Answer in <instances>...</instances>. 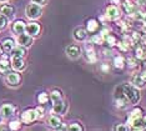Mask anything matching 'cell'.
<instances>
[{
    "mask_svg": "<svg viewBox=\"0 0 146 131\" xmlns=\"http://www.w3.org/2000/svg\"><path fill=\"white\" fill-rule=\"evenodd\" d=\"M8 24H9V19L0 13V30L5 29L6 26H8Z\"/></svg>",
    "mask_w": 146,
    "mask_h": 131,
    "instance_id": "30",
    "label": "cell"
},
{
    "mask_svg": "<svg viewBox=\"0 0 146 131\" xmlns=\"http://www.w3.org/2000/svg\"><path fill=\"white\" fill-rule=\"evenodd\" d=\"M131 84L134 86L136 87H139V89H141V87H144L146 84L144 82V80L141 79V76H140V74H136V75L132 76V79H131Z\"/></svg>",
    "mask_w": 146,
    "mask_h": 131,
    "instance_id": "22",
    "label": "cell"
},
{
    "mask_svg": "<svg viewBox=\"0 0 146 131\" xmlns=\"http://www.w3.org/2000/svg\"><path fill=\"white\" fill-rule=\"evenodd\" d=\"M139 117H142V109H140V107H135V109L131 110L130 115H129L127 122H130L135 119H139Z\"/></svg>",
    "mask_w": 146,
    "mask_h": 131,
    "instance_id": "21",
    "label": "cell"
},
{
    "mask_svg": "<svg viewBox=\"0 0 146 131\" xmlns=\"http://www.w3.org/2000/svg\"><path fill=\"white\" fill-rule=\"evenodd\" d=\"M16 45L15 44V40L13 38H5L1 43V46H3V50H4V54H10L11 50L14 49V46Z\"/></svg>",
    "mask_w": 146,
    "mask_h": 131,
    "instance_id": "18",
    "label": "cell"
},
{
    "mask_svg": "<svg viewBox=\"0 0 146 131\" xmlns=\"http://www.w3.org/2000/svg\"><path fill=\"white\" fill-rule=\"evenodd\" d=\"M140 76H141V79L144 80V82L146 84V70L145 71H142V72H140Z\"/></svg>",
    "mask_w": 146,
    "mask_h": 131,
    "instance_id": "39",
    "label": "cell"
},
{
    "mask_svg": "<svg viewBox=\"0 0 146 131\" xmlns=\"http://www.w3.org/2000/svg\"><path fill=\"white\" fill-rule=\"evenodd\" d=\"M21 127V121L20 120H11L10 122H9V129L13 130V131H15V130H19Z\"/></svg>",
    "mask_w": 146,
    "mask_h": 131,
    "instance_id": "28",
    "label": "cell"
},
{
    "mask_svg": "<svg viewBox=\"0 0 146 131\" xmlns=\"http://www.w3.org/2000/svg\"><path fill=\"white\" fill-rule=\"evenodd\" d=\"M111 3H114V4H119V3H121V0H110Z\"/></svg>",
    "mask_w": 146,
    "mask_h": 131,
    "instance_id": "42",
    "label": "cell"
},
{
    "mask_svg": "<svg viewBox=\"0 0 146 131\" xmlns=\"http://www.w3.org/2000/svg\"><path fill=\"white\" fill-rule=\"evenodd\" d=\"M4 54V50H3V46H1V43H0V56Z\"/></svg>",
    "mask_w": 146,
    "mask_h": 131,
    "instance_id": "41",
    "label": "cell"
},
{
    "mask_svg": "<svg viewBox=\"0 0 146 131\" xmlns=\"http://www.w3.org/2000/svg\"><path fill=\"white\" fill-rule=\"evenodd\" d=\"M33 3H35V4H39V5H41V6H44L46 3H48V0H31Z\"/></svg>",
    "mask_w": 146,
    "mask_h": 131,
    "instance_id": "37",
    "label": "cell"
},
{
    "mask_svg": "<svg viewBox=\"0 0 146 131\" xmlns=\"http://www.w3.org/2000/svg\"><path fill=\"white\" fill-rule=\"evenodd\" d=\"M68 110V104L64 100H59L56 102H52V111L55 114H59V115H64Z\"/></svg>",
    "mask_w": 146,
    "mask_h": 131,
    "instance_id": "13",
    "label": "cell"
},
{
    "mask_svg": "<svg viewBox=\"0 0 146 131\" xmlns=\"http://www.w3.org/2000/svg\"><path fill=\"white\" fill-rule=\"evenodd\" d=\"M3 122V116H1V114H0V124Z\"/></svg>",
    "mask_w": 146,
    "mask_h": 131,
    "instance_id": "45",
    "label": "cell"
},
{
    "mask_svg": "<svg viewBox=\"0 0 146 131\" xmlns=\"http://www.w3.org/2000/svg\"><path fill=\"white\" fill-rule=\"evenodd\" d=\"M16 41H18L19 45L21 46H25L26 49L30 48L33 45V41H34V38L30 36L29 34H26V33H23V34L18 35V38H16Z\"/></svg>",
    "mask_w": 146,
    "mask_h": 131,
    "instance_id": "9",
    "label": "cell"
},
{
    "mask_svg": "<svg viewBox=\"0 0 146 131\" xmlns=\"http://www.w3.org/2000/svg\"><path fill=\"white\" fill-rule=\"evenodd\" d=\"M142 120H144V124H145V127H146V116L142 117Z\"/></svg>",
    "mask_w": 146,
    "mask_h": 131,
    "instance_id": "43",
    "label": "cell"
},
{
    "mask_svg": "<svg viewBox=\"0 0 146 131\" xmlns=\"http://www.w3.org/2000/svg\"><path fill=\"white\" fill-rule=\"evenodd\" d=\"M35 110H36V114H38V119H41V117H44V115H45V109L41 105L38 106Z\"/></svg>",
    "mask_w": 146,
    "mask_h": 131,
    "instance_id": "33",
    "label": "cell"
},
{
    "mask_svg": "<svg viewBox=\"0 0 146 131\" xmlns=\"http://www.w3.org/2000/svg\"><path fill=\"white\" fill-rule=\"evenodd\" d=\"M0 13H1L3 15H5L6 18L9 20L14 18L15 15V8L10 4H6V3H3L1 5H0Z\"/></svg>",
    "mask_w": 146,
    "mask_h": 131,
    "instance_id": "11",
    "label": "cell"
},
{
    "mask_svg": "<svg viewBox=\"0 0 146 131\" xmlns=\"http://www.w3.org/2000/svg\"><path fill=\"white\" fill-rule=\"evenodd\" d=\"M141 99L139 87L132 84H121L115 89L114 104L119 109H125L127 105H136Z\"/></svg>",
    "mask_w": 146,
    "mask_h": 131,
    "instance_id": "1",
    "label": "cell"
},
{
    "mask_svg": "<svg viewBox=\"0 0 146 131\" xmlns=\"http://www.w3.org/2000/svg\"><path fill=\"white\" fill-rule=\"evenodd\" d=\"M40 31H41V26H40V24H39L38 21L31 20L30 23L26 24L25 33L26 34H29L30 36H33V38H38V36L40 35Z\"/></svg>",
    "mask_w": 146,
    "mask_h": 131,
    "instance_id": "5",
    "label": "cell"
},
{
    "mask_svg": "<svg viewBox=\"0 0 146 131\" xmlns=\"http://www.w3.org/2000/svg\"><path fill=\"white\" fill-rule=\"evenodd\" d=\"M72 36L76 41H85L88 38V30L84 28H76L72 31Z\"/></svg>",
    "mask_w": 146,
    "mask_h": 131,
    "instance_id": "16",
    "label": "cell"
},
{
    "mask_svg": "<svg viewBox=\"0 0 146 131\" xmlns=\"http://www.w3.org/2000/svg\"><path fill=\"white\" fill-rule=\"evenodd\" d=\"M98 29H99V23L95 19H90L86 23V30H88V33H95Z\"/></svg>",
    "mask_w": 146,
    "mask_h": 131,
    "instance_id": "23",
    "label": "cell"
},
{
    "mask_svg": "<svg viewBox=\"0 0 146 131\" xmlns=\"http://www.w3.org/2000/svg\"><path fill=\"white\" fill-rule=\"evenodd\" d=\"M49 96H50V100L52 102H56V101H59V100L62 99V94L59 89H54L50 94H49Z\"/></svg>",
    "mask_w": 146,
    "mask_h": 131,
    "instance_id": "25",
    "label": "cell"
},
{
    "mask_svg": "<svg viewBox=\"0 0 146 131\" xmlns=\"http://www.w3.org/2000/svg\"><path fill=\"white\" fill-rule=\"evenodd\" d=\"M101 69L104 70V71H109V66H108V65H102Z\"/></svg>",
    "mask_w": 146,
    "mask_h": 131,
    "instance_id": "40",
    "label": "cell"
},
{
    "mask_svg": "<svg viewBox=\"0 0 146 131\" xmlns=\"http://www.w3.org/2000/svg\"><path fill=\"white\" fill-rule=\"evenodd\" d=\"M66 55L69 56L70 59L75 60V59H79L81 55V49L79 45H75V44H71V45L66 46V50H65Z\"/></svg>",
    "mask_w": 146,
    "mask_h": 131,
    "instance_id": "7",
    "label": "cell"
},
{
    "mask_svg": "<svg viewBox=\"0 0 146 131\" xmlns=\"http://www.w3.org/2000/svg\"><path fill=\"white\" fill-rule=\"evenodd\" d=\"M129 129H130V127H129V125H126V124H119V125H116L114 127V130H116V131H126Z\"/></svg>",
    "mask_w": 146,
    "mask_h": 131,
    "instance_id": "34",
    "label": "cell"
},
{
    "mask_svg": "<svg viewBox=\"0 0 146 131\" xmlns=\"http://www.w3.org/2000/svg\"><path fill=\"white\" fill-rule=\"evenodd\" d=\"M9 1V0H0V3H1V4H3V3H8Z\"/></svg>",
    "mask_w": 146,
    "mask_h": 131,
    "instance_id": "44",
    "label": "cell"
},
{
    "mask_svg": "<svg viewBox=\"0 0 146 131\" xmlns=\"http://www.w3.org/2000/svg\"><path fill=\"white\" fill-rule=\"evenodd\" d=\"M145 68H146V61H145Z\"/></svg>",
    "mask_w": 146,
    "mask_h": 131,
    "instance_id": "46",
    "label": "cell"
},
{
    "mask_svg": "<svg viewBox=\"0 0 146 131\" xmlns=\"http://www.w3.org/2000/svg\"><path fill=\"white\" fill-rule=\"evenodd\" d=\"M11 58H24L26 55V48L25 46H21V45H15L14 49L11 50V53L9 54Z\"/></svg>",
    "mask_w": 146,
    "mask_h": 131,
    "instance_id": "19",
    "label": "cell"
},
{
    "mask_svg": "<svg viewBox=\"0 0 146 131\" xmlns=\"http://www.w3.org/2000/svg\"><path fill=\"white\" fill-rule=\"evenodd\" d=\"M11 68L16 71H24L26 69V61L24 58H11Z\"/></svg>",
    "mask_w": 146,
    "mask_h": 131,
    "instance_id": "14",
    "label": "cell"
},
{
    "mask_svg": "<svg viewBox=\"0 0 146 131\" xmlns=\"http://www.w3.org/2000/svg\"><path fill=\"white\" fill-rule=\"evenodd\" d=\"M11 69V60H9L8 56H0V75H6Z\"/></svg>",
    "mask_w": 146,
    "mask_h": 131,
    "instance_id": "8",
    "label": "cell"
},
{
    "mask_svg": "<svg viewBox=\"0 0 146 131\" xmlns=\"http://www.w3.org/2000/svg\"><path fill=\"white\" fill-rule=\"evenodd\" d=\"M136 65H137V63H136V59H134V58H129L127 59V66L130 69L136 68Z\"/></svg>",
    "mask_w": 146,
    "mask_h": 131,
    "instance_id": "35",
    "label": "cell"
},
{
    "mask_svg": "<svg viewBox=\"0 0 146 131\" xmlns=\"http://www.w3.org/2000/svg\"><path fill=\"white\" fill-rule=\"evenodd\" d=\"M116 46H117V48L120 49L121 51H126V50H127V45H126L124 41H121V43H116Z\"/></svg>",
    "mask_w": 146,
    "mask_h": 131,
    "instance_id": "36",
    "label": "cell"
},
{
    "mask_svg": "<svg viewBox=\"0 0 146 131\" xmlns=\"http://www.w3.org/2000/svg\"><path fill=\"white\" fill-rule=\"evenodd\" d=\"M140 41H141V44H142V45H146V34L141 35V39H140Z\"/></svg>",
    "mask_w": 146,
    "mask_h": 131,
    "instance_id": "38",
    "label": "cell"
},
{
    "mask_svg": "<svg viewBox=\"0 0 146 131\" xmlns=\"http://www.w3.org/2000/svg\"><path fill=\"white\" fill-rule=\"evenodd\" d=\"M122 9H124V11L126 13V14L131 15V14L135 13L136 6H135L134 3L130 1V0H124V1H122Z\"/></svg>",
    "mask_w": 146,
    "mask_h": 131,
    "instance_id": "20",
    "label": "cell"
},
{
    "mask_svg": "<svg viewBox=\"0 0 146 131\" xmlns=\"http://www.w3.org/2000/svg\"><path fill=\"white\" fill-rule=\"evenodd\" d=\"M68 130H70V131H82L84 130V127H82L79 122H74V124H71V125H69L68 126Z\"/></svg>",
    "mask_w": 146,
    "mask_h": 131,
    "instance_id": "32",
    "label": "cell"
},
{
    "mask_svg": "<svg viewBox=\"0 0 146 131\" xmlns=\"http://www.w3.org/2000/svg\"><path fill=\"white\" fill-rule=\"evenodd\" d=\"M105 41H106V44H109L110 46L116 45V38L114 35H111V34H109V35L105 36Z\"/></svg>",
    "mask_w": 146,
    "mask_h": 131,
    "instance_id": "31",
    "label": "cell"
},
{
    "mask_svg": "<svg viewBox=\"0 0 146 131\" xmlns=\"http://www.w3.org/2000/svg\"><path fill=\"white\" fill-rule=\"evenodd\" d=\"M48 125L54 130H59L62 129V121L60 119V116H56V115H51L48 119Z\"/></svg>",
    "mask_w": 146,
    "mask_h": 131,
    "instance_id": "17",
    "label": "cell"
},
{
    "mask_svg": "<svg viewBox=\"0 0 146 131\" xmlns=\"http://www.w3.org/2000/svg\"><path fill=\"white\" fill-rule=\"evenodd\" d=\"M104 36H102L101 34H96V35H92L91 36V39H90V41L91 44H102L104 43Z\"/></svg>",
    "mask_w": 146,
    "mask_h": 131,
    "instance_id": "29",
    "label": "cell"
},
{
    "mask_svg": "<svg viewBox=\"0 0 146 131\" xmlns=\"http://www.w3.org/2000/svg\"><path fill=\"white\" fill-rule=\"evenodd\" d=\"M25 28H26V23L21 19L15 20L11 24V31L14 33L15 35H20L23 33H25Z\"/></svg>",
    "mask_w": 146,
    "mask_h": 131,
    "instance_id": "10",
    "label": "cell"
},
{
    "mask_svg": "<svg viewBox=\"0 0 146 131\" xmlns=\"http://www.w3.org/2000/svg\"><path fill=\"white\" fill-rule=\"evenodd\" d=\"M135 54H136V58H137V59L145 60L146 59V45H142V44H141L140 46H137V48H136Z\"/></svg>",
    "mask_w": 146,
    "mask_h": 131,
    "instance_id": "24",
    "label": "cell"
},
{
    "mask_svg": "<svg viewBox=\"0 0 146 131\" xmlns=\"http://www.w3.org/2000/svg\"><path fill=\"white\" fill-rule=\"evenodd\" d=\"M36 120H38V114H36L35 109H26L20 115V121L21 124H25V125H31Z\"/></svg>",
    "mask_w": 146,
    "mask_h": 131,
    "instance_id": "3",
    "label": "cell"
},
{
    "mask_svg": "<svg viewBox=\"0 0 146 131\" xmlns=\"http://www.w3.org/2000/svg\"><path fill=\"white\" fill-rule=\"evenodd\" d=\"M6 84L10 87H18L21 84V74L20 71H9L6 74Z\"/></svg>",
    "mask_w": 146,
    "mask_h": 131,
    "instance_id": "4",
    "label": "cell"
},
{
    "mask_svg": "<svg viewBox=\"0 0 146 131\" xmlns=\"http://www.w3.org/2000/svg\"><path fill=\"white\" fill-rule=\"evenodd\" d=\"M114 65H115V68H117V69H124V66H125L124 56H116L114 59Z\"/></svg>",
    "mask_w": 146,
    "mask_h": 131,
    "instance_id": "27",
    "label": "cell"
},
{
    "mask_svg": "<svg viewBox=\"0 0 146 131\" xmlns=\"http://www.w3.org/2000/svg\"><path fill=\"white\" fill-rule=\"evenodd\" d=\"M16 112V107L13 104H4L0 107V114H1L3 119H9V117L14 116Z\"/></svg>",
    "mask_w": 146,
    "mask_h": 131,
    "instance_id": "6",
    "label": "cell"
},
{
    "mask_svg": "<svg viewBox=\"0 0 146 131\" xmlns=\"http://www.w3.org/2000/svg\"><path fill=\"white\" fill-rule=\"evenodd\" d=\"M106 16L110 20H117L121 16V11L116 5H109L106 8Z\"/></svg>",
    "mask_w": 146,
    "mask_h": 131,
    "instance_id": "12",
    "label": "cell"
},
{
    "mask_svg": "<svg viewBox=\"0 0 146 131\" xmlns=\"http://www.w3.org/2000/svg\"><path fill=\"white\" fill-rule=\"evenodd\" d=\"M49 100H50V96H49L48 92H40L38 95V102L41 104V105H45V104H48Z\"/></svg>",
    "mask_w": 146,
    "mask_h": 131,
    "instance_id": "26",
    "label": "cell"
},
{
    "mask_svg": "<svg viewBox=\"0 0 146 131\" xmlns=\"http://www.w3.org/2000/svg\"><path fill=\"white\" fill-rule=\"evenodd\" d=\"M42 14V8L41 5L35 4V3L31 1V4H29L25 9V15L26 18H29L30 20H36L38 18H40Z\"/></svg>",
    "mask_w": 146,
    "mask_h": 131,
    "instance_id": "2",
    "label": "cell"
},
{
    "mask_svg": "<svg viewBox=\"0 0 146 131\" xmlns=\"http://www.w3.org/2000/svg\"><path fill=\"white\" fill-rule=\"evenodd\" d=\"M84 55H85V59H86V61L88 63H95L96 61V54H95V50L94 48H92V45H85V48H84Z\"/></svg>",
    "mask_w": 146,
    "mask_h": 131,
    "instance_id": "15",
    "label": "cell"
}]
</instances>
